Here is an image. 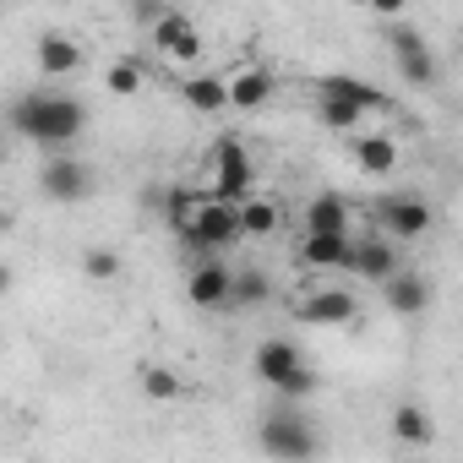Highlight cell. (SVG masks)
Listing matches in <instances>:
<instances>
[{"mask_svg": "<svg viewBox=\"0 0 463 463\" xmlns=\"http://www.w3.org/2000/svg\"><path fill=\"white\" fill-rule=\"evenodd\" d=\"M268 273H235V300H229V306H262L268 300Z\"/></svg>", "mask_w": 463, "mask_h": 463, "instance_id": "27", "label": "cell"}, {"mask_svg": "<svg viewBox=\"0 0 463 463\" xmlns=\"http://www.w3.org/2000/svg\"><path fill=\"white\" fill-rule=\"evenodd\" d=\"M306 229H349V196L322 191L317 202H306Z\"/></svg>", "mask_w": 463, "mask_h": 463, "instance_id": "21", "label": "cell"}, {"mask_svg": "<svg viewBox=\"0 0 463 463\" xmlns=\"http://www.w3.org/2000/svg\"><path fill=\"white\" fill-rule=\"evenodd\" d=\"M82 273H88V279H99V284H109V279L120 273V257H115V251H104V246H93V251L82 257Z\"/></svg>", "mask_w": 463, "mask_h": 463, "instance_id": "28", "label": "cell"}, {"mask_svg": "<svg viewBox=\"0 0 463 463\" xmlns=\"http://www.w3.org/2000/svg\"><path fill=\"white\" fill-rule=\"evenodd\" d=\"M180 99H185L196 115H223V109H235V99H229V77H185V82H180Z\"/></svg>", "mask_w": 463, "mask_h": 463, "instance_id": "15", "label": "cell"}, {"mask_svg": "<svg viewBox=\"0 0 463 463\" xmlns=\"http://www.w3.org/2000/svg\"><path fill=\"white\" fill-rule=\"evenodd\" d=\"M295 317L306 327H349V322H360V300H354V289H311L295 300Z\"/></svg>", "mask_w": 463, "mask_h": 463, "instance_id": "7", "label": "cell"}, {"mask_svg": "<svg viewBox=\"0 0 463 463\" xmlns=\"http://www.w3.org/2000/svg\"><path fill=\"white\" fill-rule=\"evenodd\" d=\"M33 55H39V71H44V77H71V71L82 66V50H77L71 39H61V33H44Z\"/></svg>", "mask_w": 463, "mask_h": 463, "instance_id": "17", "label": "cell"}, {"mask_svg": "<svg viewBox=\"0 0 463 463\" xmlns=\"http://www.w3.org/2000/svg\"><path fill=\"white\" fill-rule=\"evenodd\" d=\"M104 82H109V93H120V99H126V93H142V82H147V66H142L137 55H120V61L109 66V77H104Z\"/></svg>", "mask_w": 463, "mask_h": 463, "instance_id": "26", "label": "cell"}, {"mask_svg": "<svg viewBox=\"0 0 463 463\" xmlns=\"http://www.w3.org/2000/svg\"><path fill=\"white\" fill-rule=\"evenodd\" d=\"M317 93H344V99H360L365 109H382V93H376L371 82H360V77H344V71L317 77Z\"/></svg>", "mask_w": 463, "mask_h": 463, "instance_id": "22", "label": "cell"}, {"mask_svg": "<svg viewBox=\"0 0 463 463\" xmlns=\"http://www.w3.org/2000/svg\"><path fill=\"white\" fill-rule=\"evenodd\" d=\"M12 126L23 131V137H33L39 147H66V142H77L82 137V126H88V109L77 104V99H66V93H28V99H17L12 104Z\"/></svg>", "mask_w": 463, "mask_h": 463, "instance_id": "1", "label": "cell"}, {"mask_svg": "<svg viewBox=\"0 0 463 463\" xmlns=\"http://www.w3.org/2000/svg\"><path fill=\"white\" fill-rule=\"evenodd\" d=\"M273 71H262V66H246V71H235L229 77V99H235V109H262L268 99H273Z\"/></svg>", "mask_w": 463, "mask_h": 463, "instance_id": "16", "label": "cell"}, {"mask_svg": "<svg viewBox=\"0 0 463 463\" xmlns=\"http://www.w3.org/2000/svg\"><path fill=\"white\" fill-rule=\"evenodd\" d=\"M153 44H158V55H169V61H180V66H191V61L202 55V33H196V23H191L185 12H164V17L153 23Z\"/></svg>", "mask_w": 463, "mask_h": 463, "instance_id": "12", "label": "cell"}, {"mask_svg": "<svg viewBox=\"0 0 463 463\" xmlns=\"http://www.w3.org/2000/svg\"><path fill=\"white\" fill-rule=\"evenodd\" d=\"M158 17H164L158 0H137V23H158Z\"/></svg>", "mask_w": 463, "mask_h": 463, "instance_id": "30", "label": "cell"}, {"mask_svg": "<svg viewBox=\"0 0 463 463\" xmlns=\"http://www.w3.org/2000/svg\"><path fill=\"white\" fill-rule=\"evenodd\" d=\"M382 39H387V50H392V61H398V71H403V82H409V88H430V82H436V61H430L425 39H420L409 23L387 17Z\"/></svg>", "mask_w": 463, "mask_h": 463, "instance_id": "5", "label": "cell"}, {"mask_svg": "<svg viewBox=\"0 0 463 463\" xmlns=\"http://www.w3.org/2000/svg\"><path fill=\"white\" fill-rule=\"evenodd\" d=\"M376 218H382V229L392 241H420L425 229H430V207H425V196H414V191H398V196H382V207H376Z\"/></svg>", "mask_w": 463, "mask_h": 463, "instance_id": "9", "label": "cell"}, {"mask_svg": "<svg viewBox=\"0 0 463 463\" xmlns=\"http://www.w3.org/2000/svg\"><path fill=\"white\" fill-rule=\"evenodd\" d=\"M279 202H268V196H246L241 202V223H246V235H273L279 229Z\"/></svg>", "mask_w": 463, "mask_h": 463, "instance_id": "24", "label": "cell"}, {"mask_svg": "<svg viewBox=\"0 0 463 463\" xmlns=\"http://www.w3.org/2000/svg\"><path fill=\"white\" fill-rule=\"evenodd\" d=\"M246 235V223H241V202H218V196H202V207H196V218H191V229H185V251H196V257H218L223 246H235Z\"/></svg>", "mask_w": 463, "mask_h": 463, "instance_id": "2", "label": "cell"}, {"mask_svg": "<svg viewBox=\"0 0 463 463\" xmlns=\"http://www.w3.org/2000/svg\"><path fill=\"white\" fill-rule=\"evenodd\" d=\"M349 273L365 279V284H387V279L398 273V246H392V235H365V241H354Z\"/></svg>", "mask_w": 463, "mask_h": 463, "instance_id": "13", "label": "cell"}, {"mask_svg": "<svg viewBox=\"0 0 463 463\" xmlns=\"http://www.w3.org/2000/svg\"><path fill=\"white\" fill-rule=\"evenodd\" d=\"M185 300L202 306V311L229 306V300H235V273H229L218 257H202V262L191 268V279H185Z\"/></svg>", "mask_w": 463, "mask_h": 463, "instance_id": "10", "label": "cell"}, {"mask_svg": "<svg viewBox=\"0 0 463 463\" xmlns=\"http://www.w3.org/2000/svg\"><path fill=\"white\" fill-rule=\"evenodd\" d=\"M360 115H365V104H360V99H344V93H317V120H322L327 131H354V126H360Z\"/></svg>", "mask_w": 463, "mask_h": 463, "instance_id": "20", "label": "cell"}, {"mask_svg": "<svg viewBox=\"0 0 463 463\" xmlns=\"http://www.w3.org/2000/svg\"><path fill=\"white\" fill-rule=\"evenodd\" d=\"M257 441H262V452H268V458H311V452L322 447V441L311 436L306 414H295V409H273V414L262 420Z\"/></svg>", "mask_w": 463, "mask_h": 463, "instance_id": "4", "label": "cell"}, {"mask_svg": "<svg viewBox=\"0 0 463 463\" xmlns=\"http://www.w3.org/2000/svg\"><path fill=\"white\" fill-rule=\"evenodd\" d=\"M349 158H354L365 175H392L398 142H392V137H354V142H349Z\"/></svg>", "mask_w": 463, "mask_h": 463, "instance_id": "18", "label": "cell"}, {"mask_svg": "<svg viewBox=\"0 0 463 463\" xmlns=\"http://www.w3.org/2000/svg\"><path fill=\"white\" fill-rule=\"evenodd\" d=\"M251 365H257V376L273 387V392H284L300 371H306V354L289 344V338H268V344H257V354H251Z\"/></svg>", "mask_w": 463, "mask_h": 463, "instance_id": "11", "label": "cell"}, {"mask_svg": "<svg viewBox=\"0 0 463 463\" xmlns=\"http://www.w3.org/2000/svg\"><path fill=\"white\" fill-rule=\"evenodd\" d=\"M196 207H202V196H196V191H185V185L164 191V218H169V229H175V235H185V229H191Z\"/></svg>", "mask_w": 463, "mask_h": 463, "instance_id": "25", "label": "cell"}, {"mask_svg": "<svg viewBox=\"0 0 463 463\" xmlns=\"http://www.w3.org/2000/svg\"><path fill=\"white\" fill-rule=\"evenodd\" d=\"M392 436L403 447H430L436 441V425H430V414L420 403H392Z\"/></svg>", "mask_w": 463, "mask_h": 463, "instance_id": "19", "label": "cell"}, {"mask_svg": "<svg viewBox=\"0 0 463 463\" xmlns=\"http://www.w3.org/2000/svg\"><path fill=\"white\" fill-rule=\"evenodd\" d=\"M295 257H300V268H317V273H333V268L349 273L354 235H349V229H306L300 246H295Z\"/></svg>", "mask_w": 463, "mask_h": 463, "instance_id": "6", "label": "cell"}, {"mask_svg": "<svg viewBox=\"0 0 463 463\" xmlns=\"http://www.w3.org/2000/svg\"><path fill=\"white\" fill-rule=\"evenodd\" d=\"M365 6H371L376 17H403V6H409V0H365Z\"/></svg>", "mask_w": 463, "mask_h": 463, "instance_id": "29", "label": "cell"}, {"mask_svg": "<svg viewBox=\"0 0 463 463\" xmlns=\"http://www.w3.org/2000/svg\"><path fill=\"white\" fill-rule=\"evenodd\" d=\"M207 164H213V185L202 196H218V202H246L251 196L257 169H251V158H246V147L235 137H218L213 153H207Z\"/></svg>", "mask_w": 463, "mask_h": 463, "instance_id": "3", "label": "cell"}, {"mask_svg": "<svg viewBox=\"0 0 463 463\" xmlns=\"http://www.w3.org/2000/svg\"><path fill=\"white\" fill-rule=\"evenodd\" d=\"M382 300H387L392 317H420V311L430 306V284H425L420 273H403V268H398V273L382 284Z\"/></svg>", "mask_w": 463, "mask_h": 463, "instance_id": "14", "label": "cell"}, {"mask_svg": "<svg viewBox=\"0 0 463 463\" xmlns=\"http://www.w3.org/2000/svg\"><path fill=\"white\" fill-rule=\"evenodd\" d=\"M93 185H99L93 169L77 164V158H44V169H39V191H44L50 202H88Z\"/></svg>", "mask_w": 463, "mask_h": 463, "instance_id": "8", "label": "cell"}, {"mask_svg": "<svg viewBox=\"0 0 463 463\" xmlns=\"http://www.w3.org/2000/svg\"><path fill=\"white\" fill-rule=\"evenodd\" d=\"M142 392H147L153 403H175V398H185V382H180L169 365H142Z\"/></svg>", "mask_w": 463, "mask_h": 463, "instance_id": "23", "label": "cell"}]
</instances>
